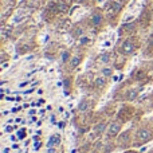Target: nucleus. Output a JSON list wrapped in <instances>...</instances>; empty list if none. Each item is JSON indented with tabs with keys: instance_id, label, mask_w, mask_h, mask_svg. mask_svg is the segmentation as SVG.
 <instances>
[{
	"instance_id": "nucleus-1",
	"label": "nucleus",
	"mask_w": 153,
	"mask_h": 153,
	"mask_svg": "<svg viewBox=\"0 0 153 153\" xmlns=\"http://www.w3.org/2000/svg\"><path fill=\"white\" fill-rule=\"evenodd\" d=\"M138 137H140V140H143V141H146L148 138H151L152 137V134H151V132L149 130H140V133H138Z\"/></svg>"
},
{
	"instance_id": "nucleus-2",
	"label": "nucleus",
	"mask_w": 153,
	"mask_h": 153,
	"mask_svg": "<svg viewBox=\"0 0 153 153\" xmlns=\"http://www.w3.org/2000/svg\"><path fill=\"white\" fill-rule=\"evenodd\" d=\"M124 51H125V53H132V51H133V43L125 42L124 43Z\"/></svg>"
},
{
	"instance_id": "nucleus-3",
	"label": "nucleus",
	"mask_w": 153,
	"mask_h": 153,
	"mask_svg": "<svg viewBox=\"0 0 153 153\" xmlns=\"http://www.w3.org/2000/svg\"><path fill=\"white\" fill-rule=\"evenodd\" d=\"M118 130H120V124H113V125H111V128H110V134L111 136L117 134V133H118Z\"/></svg>"
},
{
	"instance_id": "nucleus-4",
	"label": "nucleus",
	"mask_w": 153,
	"mask_h": 153,
	"mask_svg": "<svg viewBox=\"0 0 153 153\" xmlns=\"http://www.w3.org/2000/svg\"><path fill=\"white\" fill-rule=\"evenodd\" d=\"M58 143H59V137L58 136H53L50 138V141H48V146H53L54 144H58Z\"/></svg>"
},
{
	"instance_id": "nucleus-5",
	"label": "nucleus",
	"mask_w": 153,
	"mask_h": 153,
	"mask_svg": "<svg viewBox=\"0 0 153 153\" xmlns=\"http://www.w3.org/2000/svg\"><path fill=\"white\" fill-rule=\"evenodd\" d=\"M136 95H137V90H132V91L128 94V98L132 101V100H134V98H136Z\"/></svg>"
},
{
	"instance_id": "nucleus-6",
	"label": "nucleus",
	"mask_w": 153,
	"mask_h": 153,
	"mask_svg": "<svg viewBox=\"0 0 153 153\" xmlns=\"http://www.w3.org/2000/svg\"><path fill=\"white\" fill-rule=\"evenodd\" d=\"M87 109H89V103L87 102H82L81 106H79V110H82V111H86Z\"/></svg>"
},
{
	"instance_id": "nucleus-7",
	"label": "nucleus",
	"mask_w": 153,
	"mask_h": 153,
	"mask_svg": "<svg viewBox=\"0 0 153 153\" xmlns=\"http://www.w3.org/2000/svg\"><path fill=\"white\" fill-rule=\"evenodd\" d=\"M93 22H94V24H100L101 23V16L100 15H94L93 16Z\"/></svg>"
},
{
	"instance_id": "nucleus-8",
	"label": "nucleus",
	"mask_w": 153,
	"mask_h": 153,
	"mask_svg": "<svg viewBox=\"0 0 153 153\" xmlns=\"http://www.w3.org/2000/svg\"><path fill=\"white\" fill-rule=\"evenodd\" d=\"M103 83H105V79L103 78H98L97 81H95V85H97V86H102Z\"/></svg>"
},
{
	"instance_id": "nucleus-9",
	"label": "nucleus",
	"mask_w": 153,
	"mask_h": 153,
	"mask_svg": "<svg viewBox=\"0 0 153 153\" xmlns=\"http://www.w3.org/2000/svg\"><path fill=\"white\" fill-rule=\"evenodd\" d=\"M24 132H26V129H20V130H19V133H18L19 138H23L24 136H26V133H24Z\"/></svg>"
},
{
	"instance_id": "nucleus-10",
	"label": "nucleus",
	"mask_w": 153,
	"mask_h": 153,
	"mask_svg": "<svg viewBox=\"0 0 153 153\" xmlns=\"http://www.w3.org/2000/svg\"><path fill=\"white\" fill-rule=\"evenodd\" d=\"M67 59H69V53H63V54H62V61L66 62Z\"/></svg>"
},
{
	"instance_id": "nucleus-11",
	"label": "nucleus",
	"mask_w": 153,
	"mask_h": 153,
	"mask_svg": "<svg viewBox=\"0 0 153 153\" xmlns=\"http://www.w3.org/2000/svg\"><path fill=\"white\" fill-rule=\"evenodd\" d=\"M103 129H105V125H98V126H95V130H97V132H102Z\"/></svg>"
},
{
	"instance_id": "nucleus-12",
	"label": "nucleus",
	"mask_w": 153,
	"mask_h": 153,
	"mask_svg": "<svg viewBox=\"0 0 153 153\" xmlns=\"http://www.w3.org/2000/svg\"><path fill=\"white\" fill-rule=\"evenodd\" d=\"M59 10L61 11H66V4H65V3H59Z\"/></svg>"
},
{
	"instance_id": "nucleus-13",
	"label": "nucleus",
	"mask_w": 153,
	"mask_h": 153,
	"mask_svg": "<svg viewBox=\"0 0 153 153\" xmlns=\"http://www.w3.org/2000/svg\"><path fill=\"white\" fill-rule=\"evenodd\" d=\"M103 74H105V75H110L111 74V70L110 69H105V70H103Z\"/></svg>"
},
{
	"instance_id": "nucleus-14",
	"label": "nucleus",
	"mask_w": 153,
	"mask_h": 153,
	"mask_svg": "<svg viewBox=\"0 0 153 153\" xmlns=\"http://www.w3.org/2000/svg\"><path fill=\"white\" fill-rule=\"evenodd\" d=\"M108 59H109V56H108V55H103V58H102V61H103V62H106Z\"/></svg>"
},
{
	"instance_id": "nucleus-15",
	"label": "nucleus",
	"mask_w": 153,
	"mask_h": 153,
	"mask_svg": "<svg viewBox=\"0 0 153 153\" xmlns=\"http://www.w3.org/2000/svg\"><path fill=\"white\" fill-rule=\"evenodd\" d=\"M51 122H53V124H55V116H53V117H51Z\"/></svg>"
},
{
	"instance_id": "nucleus-16",
	"label": "nucleus",
	"mask_w": 153,
	"mask_h": 153,
	"mask_svg": "<svg viewBox=\"0 0 153 153\" xmlns=\"http://www.w3.org/2000/svg\"><path fill=\"white\" fill-rule=\"evenodd\" d=\"M81 42H82V43H87V38H82Z\"/></svg>"
},
{
	"instance_id": "nucleus-17",
	"label": "nucleus",
	"mask_w": 153,
	"mask_h": 153,
	"mask_svg": "<svg viewBox=\"0 0 153 153\" xmlns=\"http://www.w3.org/2000/svg\"><path fill=\"white\" fill-rule=\"evenodd\" d=\"M48 153H54V151H53V149H50V152H48Z\"/></svg>"
}]
</instances>
